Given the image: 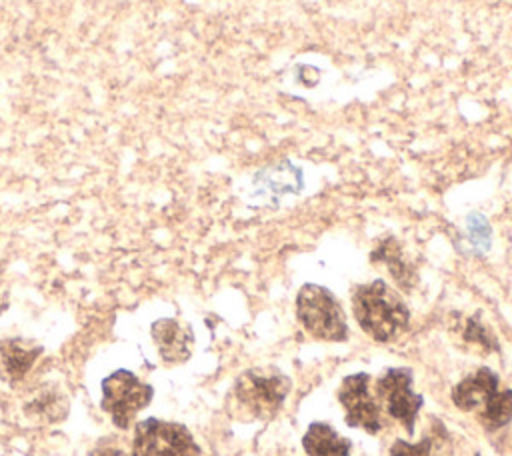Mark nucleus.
<instances>
[{"instance_id":"f257e3e1","label":"nucleus","mask_w":512,"mask_h":456,"mask_svg":"<svg viewBox=\"0 0 512 456\" xmlns=\"http://www.w3.org/2000/svg\"><path fill=\"white\" fill-rule=\"evenodd\" d=\"M352 312L366 336L388 344L410 326V308L404 298L384 280L360 284L352 292Z\"/></svg>"},{"instance_id":"f03ea898","label":"nucleus","mask_w":512,"mask_h":456,"mask_svg":"<svg viewBox=\"0 0 512 456\" xmlns=\"http://www.w3.org/2000/svg\"><path fill=\"white\" fill-rule=\"evenodd\" d=\"M450 400L460 412L472 414L486 432H496L512 422V390L502 388L500 376L488 366L476 368L454 384Z\"/></svg>"},{"instance_id":"7ed1b4c3","label":"nucleus","mask_w":512,"mask_h":456,"mask_svg":"<svg viewBox=\"0 0 512 456\" xmlns=\"http://www.w3.org/2000/svg\"><path fill=\"white\" fill-rule=\"evenodd\" d=\"M290 390L292 380L286 372L272 366H256L236 376L230 388V398L238 416L268 422L282 410Z\"/></svg>"},{"instance_id":"20e7f679","label":"nucleus","mask_w":512,"mask_h":456,"mask_svg":"<svg viewBox=\"0 0 512 456\" xmlns=\"http://www.w3.org/2000/svg\"><path fill=\"white\" fill-rule=\"evenodd\" d=\"M296 318L300 326L318 342L348 340V320L340 300L320 284H304L296 294Z\"/></svg>"},{"instance_id":"39448f33","label":"nucleus","mask_w":512,"mask_h":456,"mask_svg":"<svg viewBox=\"0 0 512 456\" xmlns=\"http://www.w3.org/2000/svg\"><path fill=\"white\" fill-rule=\"evenodd\" d=\"M100 408L110 416L112 424L120 430H128L136 414L152 402L154 388L140 380L134 372L118 368L108 374L102 384Z\"/></svg>"},{"instance_id":"423d86ee","label":"nucleus","mask_w":512,"mask_h":456,"mask_svg":"<svg viewBox=\"0 0 512 456\" xmlns=\"http://www.w3.org/2000/svg\"><path fill=\"white\" fill-rule=\"evenodd\" d=\"M202 450L192 432L160 418H144L134 424L130 456H200Z\"/></svg>"},{"instance_id":"0eeeda50","label":"nucleus","mask_w":512,"mask_h":456,"mask_svg":"<svg viewBox=\"0 0 512 456\" xmlns=\"http://www.w3.org/2000/svg\"><path fill=\"white\" fill-rule=\"evenodd\" d=\"M374 390L380 408H384L386 414L396 420L408 432V436H412L424 406V396L414 390L412 370L404 366L386 368L374 380Z\"/></svg>"},{"instance_id":"6e6552de","label":"nucleus","mask_w":512,"mask_h":456,"mask_svg":"<svg viewBox=\"0 0 512 456\" xmlns=\"http://www.w3.org/2000/svg\"><path fill=\"white\" fill-rule=\"evenodd\" d=\"M372 376L368 372H354L342 378L338 386V402L344 410V422L350 428H360L376 436L384 428L382 410L376 394L372 392Z\"/></svg>"},{"instance_id":"1a4fd4ad","label":"nucleus","mask_w":512,"mask_h":456,"mask_svg":"<svg viewBox=\"0 0 512 456\" xmlns=\"http://www.w3.org/2000/svg\"><path fill=\"white\" fill-rule=\"evenodd\" d=\"M150 336L164 364H184L192 356L194 334L186 324L174 318L156 320L150 328Z\"/></svg>"},{"instance_id":"9d476101","label":"nucleus","mask_w":512,"mask_h":456,"mask_svg":"<svg viewBox=\"0 0 512 456\" xmlns=\"http://www.w3.org/2000/svg\"><path fill=\"white\" fill-rule=\"evenodd\" d=\"M42 352L44 348L40 344L28 342L24 338L0 340V378L8 386H16L28 376Z\"/></svg>"},{"instance_id":"9b49d317","label":"nucleus","mask_w":512,"mask_h":456,"mask_svg":"<svg viewBox=\"0 0 512 456\" xmlns=\"http://www.w3.org/2000/svg\"><path fill=\"white\" fill-rule=\"evenodd\" d=\"M302 448L308 456H350L352 442L340 436L332 424L316 420L306 428Z\"/></svg>"},{"instance_id":"f8f14e48","label":"nucleus","mask_w":512,"mask_h":456,"mask_svg":"<svg viewBox=\"0 0 512 456\" xmlns=\"http://www.w3.org/2000/svg\"><path fill=\"white\" fill-rule=\"evenodd\" d=\"M390 456H450V434L442 422H434L418 442L396 438L390 446Z\"/></svg>"},{"instance_id":"ddd939ff","label":"nucleus","mask_w":512,"mask_h":456,"mask_svg":"<svg viewBox=\"0 0 512 456\" xmlns=\"http://www.w3.org/2000/svg\"><path fill=\"white\" fill-rule=\"evenodd\" d=\"M372 260L384 264L388 268V272L392 274V278L396 280L398 286L410 288L416 282V272L406 262L404 252H402V248L398 246V242L394 238L382 240L378 244V248L372 252Z\"/></svg>"},{"instance_id":"4468645a","label":"nucleus","mask_w":512,"mask_h":456,"mask_svg":"<svg viewBox=\"0 0 512 456\" xmlns=\"http://www.w3.org/2000/svg\"><path fill=\"white\" fill-rule=\"evenodd\" d=\"M24 412L28 418L42 422H58L68 414V402L58 390H38L26 404Z\"/></svg>"},{"instance_id":"2eb2a0df","label":"nucleus","mask_w":512,"mask_h":456,"mask_svg":"<svg viewBox=\"0 0 512 456\" xmlns=\"http://www.w3.org/2000/svg\"><path fill=\"white\" fill-rule=\"evenodd\" d=\"M258 184H266V188H270L272 192H298L300 184H302V178H300V170L292 168L290 164H278L266 172H262L258 176Z\"/></svg>"},{"instance_id":"dca6fc26","label":"nucleus","mask_w":512,"mask_h":456,"mask_svg":"<svg viewBox=\"0 0 512 456\" xmlns=\"http://www.w3.org/2000/svg\"><path fill=\"white\" fill-rule=\"evenodd\" d=\"M462 340L474 348H480L482 352H498V340L496 336L478 320V318H468L462 326Z\"/></svg>"},{"instance_id":"f3484780","label":"nucleus","mask_w":512,"mask_h":456,"mask_svg":"<svg viewBox=\"0 0 512 456\" xmlns=\"http://www.w3.org/2000/svg\"><path fill=\"white\" fill-rule=\"evenodd\" d=\"M470 234H474V242L480 244L482 248H486L490 244V228L486 224V220L480 216V214H474L470 216Z\"/></svg>"},{"instance_id":"a211bd4d","label":"nucleus","mask_w":512,"mask_h":456,"mask_svg":"<svg viewBox=\"0 0 512 456\" xmlns=\"http://www.w3.org/2000/svg\"><path fill=\"white\" fill-rule=\"evenodd\" d=\"M90 456H128L116 442H112L110 438H102L100 442H96V446L90 450Z\"/></svg>"},{"instance_id":"6ab92c4d","label":"nucleus","mask_w":512,"mask_h":456,"mask_svg":"<svg viewBox=\"0 0 512 456\" xmlns=\"http://www.w3.org/2000/svg\"><path fill=\"white\" fill-rule=\"evenodd\" d=\"M474 456H480V454H474Z\"/></svg>"}]
</instances>
